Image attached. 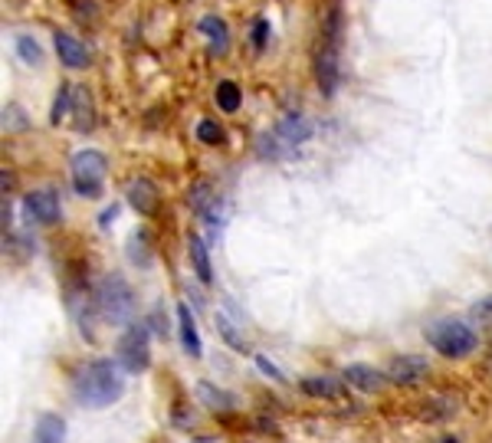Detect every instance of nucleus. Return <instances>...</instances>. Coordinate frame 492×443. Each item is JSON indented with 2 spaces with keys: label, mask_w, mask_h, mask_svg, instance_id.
Returning <instances> with one entry per match:
<instances>
[{
  "label": "nucleus",
  "mask_w": 492,
  "mask_h": 443,
  "mask_svg": "<svg viewBox=\"0 0 492 443\" xmlns=\"http://www.w3.org/2000/svg\"><path fill=\"white\" fill-rule=\"evenodd\" d=\"M122 395H125L122 365L112 361V358H95V361L83 365L76 375H73V397H76V404L85 407V411L112 407Z\"/></svg>",
  "instance_id": "f257e3e1"
},
{
  "label": "nucleus",
  "mask_w": 492,
  "mask_h": 443,
  "mask_svg": "<svg viewBox=\"0 0 492 443\" xmlns=\"http://www.w3.org/2000/svg\"><path fill=\"white\" fill-rule=\"evenodd\" d=\"M338 59H341V10L331 7L322 23V43H319V56H315V79L322 96H335L338 89Z\"/></svg>",
  "instance_id": "f03ea898"
},
{
  "label": "nucleus",
  "mask_w": 492,
  "mask_h": 443,
  "mask_svg": "<svg viewBox=\"0 0 492 443\" xmlns=\"http://www.w3.org/2000/svg\"><path fill=\"white\" fill-rule=\"evenodd\" d=\"M309 138H312V122L303 112H289V116H283L276 122L273 132H266L256 142V152H259V158H286L299 145H305Z\"/></svg>",
  "instance_id": "7ed1b4c3"
},
{
  "label": "nucleus",
  "mask_w": 492,
  "mask_h": 443,
  "mask_svg": "<svg viewBox=\"0 0 492 443\" xmlns=\"http://www.w3.org/2000/svg\"><path fill=\"white\" fill-rule=\"evenodd\" d=\"M426 342L434 348L436 355L450 358V361H460V358H470L479 345L476 332L460 318H440L434 326L426 328Z\"/></svg>",
  "instance_id": "20e7f679"
},
{
  "label": "nucleus",
  "mask_w": 492,
  "mask_h": 443,
  "mask_svg": "<svg viewBox=\"0 0 492 443\" xmlns=\"http://www.w3.org/2000/svg\"><path fill=\"white\" fill-rule=\"evenodd\" d=\"M95 308L109 326H135V292L122 276H105L95 290Z\"/></svg>",
  "instance_id": "39448f33"
},
{
  "label": "nucleus",
  "mask_w": 492,
  "mask_h": 443,
  "mask_svg": "<svg viewBox=\"0 0 492 443\" xmlns=\"http://www.w3.org/2000/svg\"><path fill=\"white\" fill-rule=\"evenodd\" d=\"M115 361L122 365V371L128 375H145L152 368V332L148 326H128L115 345Z\"/></svg>",
  "instance_id": "423d86ee"
},
{
  "label": "nucleus",
  "mask_w": 492,
  "mask_h": 443,
  "mask_svg": "<svg viewBox=\"0 0 492 443\" xmlns=\"http://www.w3.org/2000/svg\"><path fill=\"white\" fill-rule=\"evenodd\" d=\"M105 171H109V161H105V154L95 152V148H83V152H76L73 161H69L73 187H76L79 197H89V201H95V197L102 194Z\"/></svg>",
  "instance_id": "0eeeda50"
},
{
  "label": "nucleus",
  "mask_w": 492,
  "mask_h": 443,
  "mask_svg": "<svg viewBox=\"0 0 492 443\" xmlns=\"http://www.w3.org/2000/svg\"><path fill=\"white\" fill-rule=\"evenodd\" d=\"M23 211H27L30 221L40 223V227H53V223H59V217H63L57 191H49V187L30 191L27 197H23Z\"/></svg>",
  "instance_id": "6e6552de"
},
{
  "label": "nucleus",
  "mask_w": 492,
  "mask_h": 443,
  "mask_svg": "<svg viewBox=\"0 0 492 443\" xmlns=\"http://www.w3.org/2000/svg\"><path fill=\"white\" fill-rule=\"evenodd\" d=\"M426 375H430V365H426L424 355H400L394 358L388 368L391 385H400V387L420 385V381H426Z\"/></svg>",
  "instance_id": "1a4fd4ad"
},
{
  "label": "nucleus",
  "mask_w": 492,
  "mask_h": 443,
  "mask_svg": "<svg viewBox=\"0 0 492 443\" xmlns=\"http://www.w3.org/2000/svg\"><path fill=\"white\" fill-rule=\"evenodd\" d=\"M341 378H345V385L355 387V391H361V395H378L381 387L391 381L388 375H381L378 368L361 365V361H355V365L345 368V371H341Z\"/></svg>",
  "instance_id": "9d476101"
},
{
  "label": "nucleus",
  "mask_w": 492,
  "mask_h": 443,
  "mask_svg": "<svg viewBox=\"0 0 492 443\" xmlns=\"http://www.w3.org/2000/svg\"><path fill=\"white\" fill-rule=\"evenodd\" d=\"M53 43H57L59 63H66L69 69H85L89 63H92V53H89V47H85V43H79L76 37H69V33H57V37H53Z\"/></svg>",
  "instance_id": "9b49d317"
},
{
  "label": "nucleus",
  "mask_w": 492,
  "mask_h": 443,
  "mask_svg": "<svg viewBox=\"0 0 492 443\" xmlns=\"http://www.w3.org/2000/svg\"><path fill=\"white\" fill-rule=\"evenodd\" d=\"M178 332H180V348H184L190 358H200V352H204V348H200V332L188 302H178Z\"/></svg>",
  "instance_id": "f8f14e48"
},
{
  "label": "nucleus",
  "mask_w": 492,
  "mask_h": 443,
  "mask_svg": "<svg viewBox=\"0 0 492 443\" xmlns=\"http://www.w3.org/2000/svg\"><path fill=\"white\" fill-rule=\"evenodd\" d=\"M128 204H132L138 213H154L158 211V187H154L148 178H135L132 184H128Z\"/></svg>",
  "instance_id": "ddd939ff"
},
{
  "label": "nucleus",
  "mask_w": 492,
  "mask_h": 443,
  "mask_svg": "<svg viewBox=\"0 0 492 443\" xmlns=\"http://www.w3.org/2000/svg\"><path fill=\"white\" fill-rule=\"evenodd\" d=\"M188 253H190V266H194V273H198V280L204 282V286H210V282H214V266H210L207 243L200 240L198 233H190Z\"/></svg>",
  "instance_id": "4468645a"
},
{
  "label": "nucleus",
  "mask_w": 492,
  "mask_h": 443,
  "mask_svg": "<svg viewBox=\"0 0 492 443\" xmlns=\"http://www.w3.org/2000/svg\"><path fill=\"white\" fill-rule=\"evenodd\" d=\"M303 395H309V397H325V401H335V397L345 395V385H341L338 378L312 375V378H303Z\"/></svg>",
  "instance_id": "2eb2a0df"
},
{
  "label": "nucleus",
  "mask_w": 492,
  "mask_h": 443,
  "mask_svg": "<svg viewBox=\"0 0 492 443\" xmlns=\"http://www.w3.org/2000/svg\"><path fill=\"white\" fill-rule=\"evenodd\" d=\"M200 33L207 37V43H210V49H214V53H227L230 30H227V23H224V17H217V13H207V17L200 20Z\"/></svg>",
  "instance_id": "dca6fc26"
},
{
  "label": "nucleus",
  "mask_w": 492,
  "mask_h": 443,
  "mask_svg": "<svg viewBox=\"0 0 492 443\" xmlns=\"http://www.w3.org/2000/svg\"><path fill=\"white\" fill-rule=\"evenodd\" d=\"M33 443H66V421L57 414H43L33 427Z\"/></svg>",
  "instance_id": "f3484780"
},
{
  "label": "nucleus",
  "mask_w": 492,
  "mask_h": 443,
  "mask_svg": "<svg viewBox=\"0 0 492 443\" xmlns=\"http://www.w3.org/2000/svg\"><path fill=\"white\" fill-rule=\"evenodd\" d=\"M194 391H198V397L210 407V411H233V397H230L224 387L210 385V381H198Z\"/></svg>",
  "instance_id": "a211bd4d"
},
{
  "label": "nucleus",
  "mask_w": 492,
  "mask_h": 443,
  "mask_svg": "<svg viewBox=\"0 0 492 443\" xmlns=\"http://www.w3.org/2000/svg\"><path fill=\"white\" fill-rule=\"evenodd\" d=\"M214 326H217L220 338H224V342H227V345L233 348V352H246V338H243V332H240V328L233 326V322H230L227 312H217V316H214Z\"/></svg>",
  "instance_id": "6ab92c4d"
},
{
  "label": "nucleus",
  "mask_w": 492,
  "mask_h": 443,
  "mask_svg": "<svg viewBox=\"0 0 492 443\" xmlns=\"http://www.w3.org/2000/svg\"><path fill=\"white\" fill-rule=\"evenodd\" d=\"M73 112H76L79 132H89V128H92V99H89L85 89H76V92H73Z\"/></svg>",
  "instance_id": "aec40b11"
},
{
  "label": "nucleus",
  "mask_w": 492,
  "mask_h": 443,
  "mask_svg": "<svg viewBox=\"0 0 492 443\" xmlns=\"http://www.w3.org/2000/svg\"><path fill=\"white\" fill-rule=\"evenodd\" d=\"M456 407H460V401L456 397H436V401H430V404L424 407V417L430 421V424H436V421H450V414H453Z\"/></svg>",
  "instance_id": "412c9836"
},
{
  "label": "nucleus",
  "mask_w": 492,
  "mask_h": 443,
  "mask_svg": "<svg viewBox=\"0 0 492 443\" xmlns=\"http://www.w3.org/2000/svg\"><path fill=\"white\" fill-rule=\"evenodd\" d=\"M13 47H17V56L27 63V66H40L43 63V49H40V43L33 37H27V33H20L17 39H13Z\"/></svg>",
  "instance_id": "4be33fe9"
},
{
  "label": "nucleus",
  "mask_w": 492,
  "mask_h": 443,
  "mask_svg": "<svg viewBox=\"0 0 492 443\" xmlns=\"http://www.w3.org/2000/svg\"><path fill=\"white\" fill-rule=\"evenodd\" d=\"M240 102H243V92H240L237 83H230V79H224L217 86V106L224 109V112H237Z\"/></svg>",
  "instance_id": "5701e85b"
},
{
  "label": "nucleus",
  "mask_w": 492,
  "mask_h": 443,
  "mask_svg": "<svg viewBox=\"0 0 492 443\" xmlns=\"http://www.w3.org/2000/svg\"><path fill=\"white\" fill-rule=\"evenodd\" d=\"M73 92H76L73 86H59L57 99H53V112H49V122H53V126H59V122L69 116V109H73Z\"/></svg>",
  "instance_id": "b1692460"
},
{
  "label": "nucleus",
  "mask_w": 492,
  "mask_h": 443,
  "mask_svg": "<svg viewBox=\"0 0 492 443\" xmlns=\"http://www.w3.org/2000/svg\"><path fill=\"white\" fill-rule=\"evenodd\" d=\"M198 142H204V145H220V142H224V128H220L214 118H200L198 122Z\"/></svg>",
  "instance_id": "393cba45"
},
{
  "label": "nucleus",
  "mask_w": 492,
  "mask_h": 443,
  "mask_svg": "<svg viewBox=\"0 0 492 443\" xmlns=\"http://www.w3.org/2000/svg\"><path fill=\"white\" fill-rule=\"evenodd\" d=\"M253 361H256V368H259V371H263L266 378H273V381H279V385H283V381H286L283 371H279V368H276L273 361H269V358H266V355H253Z\"/></svg>",
  "instance_id": "a878e982"
},
{
  "label": "nucleus",
  "mask_w": 492,
  "mask_h": 443,
  "mask_svg": "<svg viewBox=\"0 0 492 443\" xmlns=\"http://www.w3.org/2000/svg\"><path fill=\"white\" fill-rule=\"evenodd\" d=\"M266 43H269V20L259 17L253 23V47L256 49H266Z\"/></svg>",
  "instance_id": "bb28decb"
},
{
  "label": "nucleus",
  "mask_w": 492,
  "mask_h": 443,
  "mask_svg": "<svg viewBox=\"0 0 492 443\" xmlns=\"http://www.w3.org/2000/svg\"><path fill=\"white\" fill-rule=\"evenodd\" d=\"M27 118H20V109L17 106H7L4 109V128H23Z\"/></svg>",
  "instance_id": "cd10ccee"
},
{
  "label": "nucleus",
  "mask_w": 492,
  "mask_h": 443,
  "mask_svg": "<svg viewBox=\"0 0 492 443\" xmlns=\"http://www.w3.org/2000/svg\"><path fill=\"white\" fill-rule=\"evenodd\" d=\"M473 312H476L479 318H486V322H492V296H486L483 302H476Z\"/></svg>",
  "instance_id": "c85d7f7f"
},
{
  "label": "nucleus",
  "mask_w": 492,
  "mask_h": 443,
  "mask_svg": "<svg viewBox=\"0 0 492 443\" xmlns=\"http://www.w3.org/2000/svg\"><path fill=\"white\" fill-rule=\"evenodd\" d=\"M115 217H119V204H112V207H105L102 217H99V227H102V230H105V227H109V223H112Z\"/></svg>",
  "instance_id": "c756f323"
},
{
  "label": "nucleus",
  "mask_w": 492,
  "mask_h": 443,
  "mask_svg": "<svg viewBox=\"0 0 492 443\" xmlns=\"http://www.w3.org/2000/svg\"><path fill=\"white\" fill-rule=\"evenodd\" d=\"M174 424H178V427H190V417L184 414V407H180V404H174Z\"/></svg>",
  "instance_id": "7c9ffc66"
},
{
  "label": "nucleus",
  "mask_w": 492,
  "mask_h": 443,
  "mask_svg": "<svg viewBox=\"0 0 492 443\" xmlns=\"http://www.w3.org/2000/svg\"><path fill=\"white\" fill-rule=\"evenodd\" d=\"M154 332H168V318H162V308H154Z\"/></svg>",
  "instance_id": "2f4dec72"
},
{
  "label": "nucleus",
  "mask_w": 492,
  "mask_h": 443,
  "mask_svg": "<svg viewBox=\"0 0 492 443\" xmlns=\"http://www.w3.org/2000/svg\"><path fill=\"white\" fill-rule=\"evenodd\" d=\"M444 443H460V440H456V437H446V440Z\"/></svg>",
  "instance_id": "473e14b6"
},
{
  "label": "nucleus",
  "mask_w": 492,
  "mask_h": 443,
  "mask_svg": "<svg viewBox=\"0 0 492 443\" xmlns=\"http://www.w3.org/2000/svg\"><path fill=\"white\" fill-rule=\"evenodd\" d=\"M198 443H214V440H198Z\"/></svg>",
  "instance_id": "72a5a7b5"
}]
</instances>
